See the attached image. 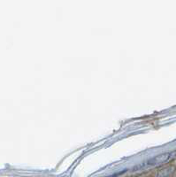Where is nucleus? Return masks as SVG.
<instances>
[{
	"label": "nucleus",
	"instance_id": "f257e3e1",
	"mask_svg": "<svg viewBox=\"0 0 176 177\" xmlns=\"http://www.w3.org/2000/svg\"><path fill=\"white\" fill-rule=\"evenodd\" d=\"M107 177H112V176H107Z\"/></svg>",
	"mask_w": 176,
	"mask_h": 177
}]
</instances>
